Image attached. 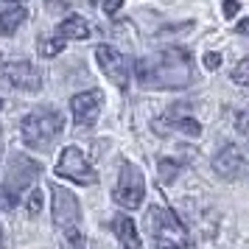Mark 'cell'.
<instances>
[{
	"instance_id": "1",
	"label": "cell",
	"mask_w": 249,
	"mask_h": 249,
	"mask_svg": "<svg viewBox=\"0 0 249 249\" xmlns=\"http://www.w3.org/2000/svg\"><path fill=\"white\" fill-rule=\"evenodd\" d=\"M137 76L151 90H182L193 81L191 56L182 48H168L154 62H140Z\"/></svg>"
},
{
	"instance_id": "2",
	"label": "cell",
	"mask_w": 249,
	"mask_h": 249,
	"mask_svg": "<svg viewBox=\"0 0 249 249\" xmlns=\"http://www.w3.org/2000/svg\"><path fill=\"white\" fill-rule=\"evenodd\" d=\"M65 126V118L56 109H34L23 118L20 132H23V143L28 148H48L59 137Z\"/></svg>"
},
{
	"instance_id": "3",
	"label": "cell",
	"mask_w": 249,
	"mask_h": 249,
	"mask_svg": "<svg viewBox=\"0 0 249 249\" xmlns=\"http://www.w3.org/2000/svg\"><path fill=\"white\" fill-rule=\"evenodd\" d=\"M146 224H148V232L157 238V241H168V244H179V247H188V241H191L185 224L171 210L151 207L146 213Z\"/></svg>"
},
{
	"instance_id": "4",
	"label": "cell",
	"mask_w": 249,
	"mask_h": 249,
	"mask_svg": "<svg viewBox=\"0 0 249 249\" xmlns=\"http://www.w3.org/2000/svg\"><path fill=\"white\" fill-rule=\"evenodd\" d=\"M143 193H146V182H143L140 168L132 165V162H124L112 199L121 204V207H126V210H137V207L143 204Z\"/></svg>"
},
{
	"instance_id": "5",
	"label": "cell",
	"mask_w": 249,
	"mask_h": 249,
	"mask_svg": "<svg viewBox=\"0 0 249 249\" xmlns=\"http://www.w3.org/2000/svg\"><path fill=\"white\" fill-rule=\"evenodd\" d=\"M56 177H65V179L76 182V185H95V171L87 162V157L81 154V148L68 146L62 151V157L56 162Z\"/></svg>"
},
{
	"instance_id": "6",
	"label": "cell",
	"mask_w": 249,
	"mask_h": 249,
	"mask_svg": "<svg viewBox=\"0 0 249 249\" xmlns=\"http://www.w3.org/2000/svg\"><path fill=\"white\" fill-rule=\"evenodd\" d=\"M95 56H98L101 70L109 76V81H115V87L126 90L129 87V76H132V62H129V56H124L118 48H109V45H101L95 51Z\"/></svg>"
},
{
	"instance_id": "7",
	"label": "cell",
	"mask_w": 249,
	"mask_h": 249,
	"mask_svg": "<svg viewBox=\"0 0 249 249\" xmlns=\"http://www.w3.org/2000/svg\"><path fill=\"white\" fill-rule=\"evenodd\" d=\"M0 76L9 81L14 90H23V92H36L42 87V73L31 62H9V65L0 68Z\"/></svg>"
},
{
	"instance_id": "8",
	"label": "cell",
	"mask_w": 249,
	"mask_h": 249,
	"mask_svg": "<svg viewBox=\"0 0 249 249\" xmlns=\"http://www.w3.org/2000/svg\"><path fill=\"white\" fill-rule=\"evenodd\" d=\"M51 193H53V224L59 230H73L76 221H79V215H81L79 199L70 191H65L62 185H53Z\"/></svg>"
},
{
	"instance_id": "9",
	"label": "cell",
	"mask_w": 249,
	"mask_h": 249,
	"mask_svg": "<svg viewBox=\"0 0 249 249\" xmlns=\"http://www.w3.org/2000/svg\"><path fill=\"white\" fill-rule=\"evenodd\" d=\"M213 171L221 177V179H238L249 171L247 154L238 146H224L218 154L213 157Z\"/></svg>"
},
{
	"instance_id": "10",
	"label": "cell",
	"mask_w": 249,
	"mask_h": 249,
	"mask_svg": "<svg viewBox=\"0 0 249 249\" xmlns=\"http://www.w3.org/2000/svg\"><path fill=\"white\" fill-rule=\"evenodd\" d=\"M70 109H73V121H76L79 129H90L98 121V112H101V92L87 90V92L73 95L70 98Z\"/></svg>"
},
{
	"instance_id": "11",
	"label": "cell",
	"mask_w": 249,
	"mask_h": 249,
	"mask_svg": "<svg viewBox=\"0 0 249 249\" xmlns=\"http://www.w3.org/2000/svg\"><path fill=\"white\" fill-rule=\"evenodd\" d=\"M39 174V165H36L34 160L28 157H12V162H9V171H6V188L12 193H20L25 188V185H31L34 182V177Z\"/></svg>"
},
{
	"instance_id": "12",
	"label": "cell",
	"mask_w": 249,
	"mask_h": 249,
	"mask_svg": "<svg viewBox=\"0 0 249 249\" xmlns=\"http://www.w3.org/2000/svg\"><path fill=\"white\" fill-rule=\"evenodd\" d=\"M109 227H112V232L118 235V241L124 244V249H140V235H137V227L129 215H124V213L112 215Z\"/></svg>"
},
{
	"instance_id": "13",
	"label": "cell",
	"mask_w": 249,
	"mask_h": 249,
	"mask_svg": "<svg viewBox=\"0 0 249 249\" xmlns=\"http://www.w3.org/2000/svg\"><path fill=\"white\" fill-rule=\"evenodd\" d=\"M59 36H65V39H87L90 36V25H87L84 17L73 14V17L59 23Z\"/></svg>"
},
{
	"instance_id": "14",
	"label": "cell",
	"mask_w": 249,
	"mask_h": 249,
	"mask_svg": "<svg viewBox=\"0 0 249 249\" xmlns=\"http://www.w3.org/2000/svg\"><path fill=\"white\" fill-rule=\"evenodd\" d=\"M28 20V12H25L23 6H14V9H6V12H0V34H14L20 25Z\"/></svg>"
},
{
	"instance_id": "15",
	"label": "cell",
	"mask_w": 249,
	"mask_h": 249,
	"mask_svg": "<svg viewBox=\"0 0 249 249\" xmlns=\"http://www.w3.org/2000/svg\"><path fill=\"white\" fill-rule=\"evenodd\" d=\"M232 81L249 87V59H241V62L235 65V70H232Z\"/></svg>"
},
{
	"instance_id": "16",
	"label": "cell",
	"mask_w": 249,
	"mask_h": 249,
	"mask_svg": "<svg viewBox=\"0 0 249 249\" xmlns=\"http://www.w3.org/2000/svg\"><path fill=\"white\" fill-rule=\"evenodd\" d=\"M25 213L31 215V218H36V215L42 213V191H34L31 196H28V202H25Z\"/></svg>"
},
{
	"instance_id": "17",
	"label": "cell",
	"mask_w": 249,
	"mask_h": 249,
	"mask_svg": "<svg viewBox=\"0 0 249 249\" xmlns=\"http://www.w3.org/2000/svg\"><path fill=\"white\" fill-rule=\"evenodd\" d=\"M177 174H179V165H177V162H171V160H160V177H162V182L177 179Z\"/></svg>"
},
{
	"instance_id": "18",
	"label": "cell",
	"mask_w": 249,
	"mask_h": 249,
	"mask_svg": "<svg viewBox=\"0 0 249 249\" xmlns=\"http://www.w3.org/2000/svg\"><path fill=\"white\" fill-rule=\"evenodd\" d=\"M59 51H65L62 39H45V42H39V53L42 56H56Z\"/></svg>"
},
{
	"instance_id": "19",
	"label": "cell",
	"mask_w": 249,
	"mask_h": 249,
	"mask_svg": "<svg viewBox=\"0 0 249 249\" xmlns=\"http://www.w3.org/2000/svg\"><path fill=\"white\" fill-rule=\"evenodd\" d=\"M14 204H17V193H12L6 185H0V207L9 210V207H14Z\"/></svg>"
},
{
	"instance_id": "20",
	"label": "cell",
	"mask_w": 249,
	"mask_h": 249,
	"mask_svg": "<svg viewBox=\"0 0 249 249\" xmlns=\"http://www.w3.org/2000/svg\"><path fill=\"white\" fill-rule=\"evenodd\" d=\"M235 129H238V135L249 137V109H244V112L235 115Z\"/></svg>"
},
{
	"instance_id": "21",
	"label": "cell",
	"mask_w": 249,
	"mask_h": 249,
	"mask_svg": "<svg viewBox=\"0 0 249 249\" xmlns=\"http://www.w3.org/2000/svg\"><path fill=\"white\" fill-rule=\"evenodd\" d=\"M218 65H221V53H215V51L204 53V68L207 70H218Z\"/></svg>"
},
{
	"instance_id": "22",
	"label": "cell",
	"mask_w": 249,
	"mask_h": 249,
	"mask_svg": "<svg viewBox=\"0 0 249 249\" xmlns=\"http://www.w3.org/2000/svg\"><path fill=\"white\" fill-rule=\"evenodd\" d=\"M62 249H84V238L79 235V232H70V238H68V244Z\"/></svg>"
},
{
	"instance_id": "23",
	"label": "cell",
	"mask_w": 249,
	"mask_h": 249,
	"mask_svg": "<svg viewBox=\"0 0 249 249\" xmlns=\"http://www.w3.org/2000/svg\"><path fill=\"white\" fill-rule=\"evenodd\" d=\"M238 9H241V6H238V0H224V17H227V20H232V17L238 14Z\"/></svg>"
},
{
	"instance_id": "24",
	"label": "cell",
	"mask_w": 249,
	"mask_h": 249,
	"mask_svg": "<svg viewBox=\"0 0 249 249\" xmlns=\"http://www.w3.org/2000/svg\"><path fill=\"white\" fill-rule=\"evenodd\" d=\"M121 6H124V0H104V12L107 14H115Z\"/></svg>"
},
{
	"instance_id": "25",
	"label": "cell",
	"mask_w": 249,
	"mask_h": 249,
	"mask_svg": "<svg viewBox=\"0 0 249 249\" xmlns=\"http://www.w3.org/2000/svg\"><path fill=\"white\" fill-rule=\"evenodd\" d=\"M157 249H185L179 244H168V241H157Z\"/></svg>"
},
{
	"instance_id": "26",
	"label": "cell",
	"mask_w": 249,
	"mask_h": 249,
	"mask_svg": "<svg viewBox=\"0 0 249 249\" xmlns=\"http://www.w3.org/2000/svg\"><path fill=\"white\" fill-rule=\"evenodd\" d=\"M238 34L249 36V20H241V23H238Z\"/></svg>"
},
{
	"instance_id": "27",
	"label": "cell",
	"mask_w": 249,
	"mask_h": 249,
	"mask_svg": "<svg viewBox=\"0 0 249 249\" xmlns=\"http://www.w3.org/2000/svg\"><path fill=\"white\" fill-rule=\"evenodd\" d=\"M0 249H3V230H0Z\"/></svg>"
},
{
	"instance_id": "28",
	"label": "cell",
	"mask_w": 249,
	"mask_h": 249,
	"mask_svg": "<svg viewBox=\"0 0 249 249\" xmlns=\"http://www.w3.org/2000/svg\"><path fill=\"white\" fill-rule=\"evenodd\" d=\"M12 3H23V0H12Z\"/></svg>"
}]
</instances>
